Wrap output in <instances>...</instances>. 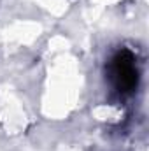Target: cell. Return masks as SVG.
I'll use <instances>...</instances> for the list:
<instances>
[{"label":"cell","mask_w":149,"mask_h":151,"mask_svg":"<svg viewBox=\"0 0 149 151\" xmlns=\"http://www.w3.org/2000/svg\"><path fill=\"white\" fill-rule=\"evenodd\" d=\"M112 74L119 91L130 93L139 84V70L135 67V56L130 49H119L112 58Z\"/></svg>","instance_id":"1"}]
</instances>
